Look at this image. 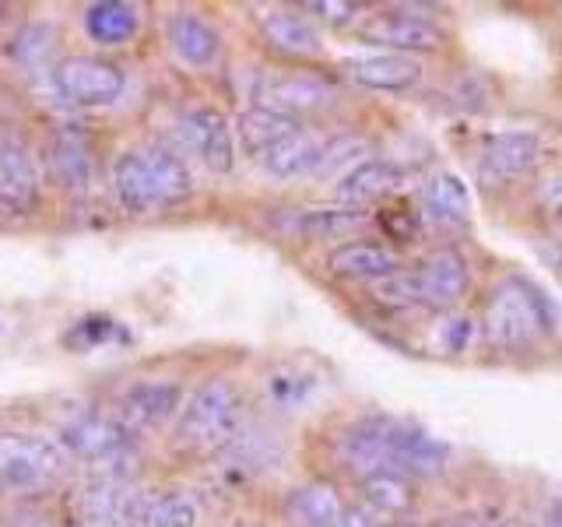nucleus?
<instances>
[{
	"instance_id": "nucleus-23",
	"label": "nucleus",
	"mask_w": 562,
	"mask_h": 527,
	"mask_svg": "<svg viewBox=\"0 0 562 527\" xmlns=\"http://www.w3.org/2000/svg\"><path fill=\"white\" fill-rule=\"evenodd\" d=\"M85 32L99 46H123L137 32V11L120 0H99L85 8Z\"/></svg>"
},
{
	"instance_id": "nucleus-27",
	"label": "nucleus",
	"mask_w": 562,
	"mask_h": 527,
	"mask_svg": "<svg viewBox=\"0 0 562 527\" xmlns=\"http://www.w3.org/2000/svg\"><path fill=\"white\" fill-rule=\"evenodd\" d=\"M426 208L436 222H447V225L464 222L471 211V198H468V187L461 183V176H453V172L432 176L426 187Z\"/></svg>"
},
{
	"instance_id": "nucleus-33",
	"label": "nucleus",
	"mask_w": 562,
	"mask_h": 527,
	"mask_svg": "<svg viewBox=\"0 0 562 527\" xmlns=\"http://www.w3.org/2000/svg\"><path fill=\"white\" fill-rule=\"evenodd\" d=\"M471 334H474V327H471L468 316H457V321H450L443 327V348L447 351H464L468 341H471Z\"/></svg>"
},
{
	"instance_id": "nucleus-2",
	"label": "nucleus",
	"mask_w": 562,
	"mask_h": 527,
	"mask_svg": "<svg viewBox=\"0 0 562 527\" xmlns=\"http://www.w3.org/2000/svg\"><path fill=\"white\" fill-rule=\"evenodd\" d=\"M552 321L549 299L524 278H506L503 285L492 289L485 303V334L503 351L531 348L541 334L552 330Z\"/></svg>"
},
{
	"instance_id": "nucleus-8",
	"label": "nucleus",
	"mask_w": 562,
	"mask_h": 527,
	"mask_svg": "<svg viewBox=\"0 0 562 527\" xmlns=\"http://www.w3.org/2000/svg\"><path fill=\"white\" fill-rule=\"evenodd\" d=\"M53 85L75 105H110L123 96V70L102 57H64L53 67Z\"/></svg>"
},
{
	"instance_id": "nucleus-12",
	"label": "nucleus",
	"mask_w": 562,
	"mask_h": 527,
	"mask_svg": "<svg viewBox=\"0 0 562 527\" xmlns=\"http://www.w3.org/2000/svg\"><path fill=\"white\" fill-rule=\"evenodd\" d=\"M412 274H415L422 306H432V310L457 306L464 299L468 285H471L468 260L457 250H436V254H429L426 260L418 264V268H412Z\"/></svg>"
},
{
	"instance_id": "nucleus-9",
	"label": "nucleus",
	"mask_w": 562,
	"mask_h": 527,
	"mask_svg": "<svg viewBox=\"0 0 562 527\" xmlns=\"http://www.w3.org/2000/svg\"><path fill=\"white\" fill-rule=\"evenodd\" d=\"M40 204V169L22 134L0 131V211L32 215Z\"/></svg>"
},
{
	"instance_id": "nucleus-15",
	"label": "nucleus",
	"mask_w": 562,
	"mask_h": 527,
	"mask_svg": "<svg viewBox=\"0 0 562 527\" xmlns=\"http://www.w3.org/2000/svg\"><path fill=\"white\" fill-rule=\"evenodd\" d=\"M341 75L373 92H408L412 85H418L422 67L401 53H380V57H348Z\"/></svg>"
},
{
	"instance_id": "nucleus-20",
	"label": "nucleus",
	"mask_w": 562,
	"mask_h": 527,
	"mask_svg": "<svg viewBox=\"0 0 562 527\" xmlns=\"http://www.w3.org/2000/svg\"><path fill=\"white\" fill-rule=\"evenodd\" d=\"M257 25L263 40L281 53H292V57H306V53L321 49V35L310 25V18L295 14L292 8H263L257 11Z\"/></svg>"
},
{
	"instance_id": "nucleus-17",
	"label": "nucleus",
	"mask_w": 562,
	"mask_h": 527,
	"mask_svg": "<svg viewBox=\"0 0 562 527\" xmlns=\"http://www.w3.org/2000/svg\"><path fill=\"white\" fill-rule=\"evenodd\" d=\"M404 172L386 162V158H366V162L351 166L341 183H338V198L348 208H362V204H376L383 198H391L394 190H401Z\"/></svg>"
},
{
	"instance_id": "nucleus-31",
	"label": "nucleus",
	"mask_w": 562,
	"mask_h": 527,
	"mask_svg": "<svg viewBox=\"0 0 562 527\" xmlns=\"http://www.w3.org/2000/svg\"><path fill=\"white\" fill-rule=\"evenodd\" d=\"M303 11L316 14L321 22L345 25L359 14V4H348V0H310V4H303Z\"/></svg>"
},
{
	"instance_id": "nucleus-32",
	"label": "nucleus",
	"mask_w": 562,
	"mask_h": 527,
	"mask_svg": "<svg viewBox=\"0 0 562 527\" xmlns=\"http://www.w3.org/2000/svg\"><path fill=\"white\" fill-rule=\"evenodd\" d=\"M338 527H394V524H391V520H383V517H376L369 506H345Z\"/></svg>"
},
{
	"instance_id": "nucleus-28",
	"label": "nucleus",
	"mask_w": 562,
	"mask_h": 527,
	"mask_svg": "<svg viewBox=\"0 0 562 527\" xmlns=\"http://www.w3.org/2000/svg\"><path fill=\"white\" fill-rule=\"evenodd\" d=\"M366 222V211L359 208H313L303 211L295 222V228L303 233L306 239H330V236H341L348 228H359Z\"/></svg>"
},
{
	"instance_id": "nucleus-4",
	"label": "nucleus",
	"mask_w": 562,
	"mask_h": 527,
	"mask_svg": "<svg viewBox=\"0 0 562 527\" xmlns=\"http://www.w3.org/2000/svg\"><path fill=\"white\" fill-rule=\"evenodd\" d=\"M67 471V453L60 444L43 436L4 433L0 436V492L32 496L49 489Z\"/></svg>"
},
{
	"instance_id": "nucleus-36",
	"label": "nucleus",
	"mask_w": 562,
	"mask_h": 527,
	"mask_svg": "<svg viewBox=\"0 0 562 527\" xmlns=\"http://www.w3.org/2000/svg\"><path fill=\"white\" fill-rule=\"evenodd\" d=\"M559 225H562V204H559Z\"/></svg>"
},
{
	"instance_id": "nucleus-37",
	"label": "nucleus",
	"mask_w": 562,
	"mask_h": 527,
	"mask_svg": "<svg viewBox=\"0 0 562 527\" xmlns=\"http://www.w3.org/2000/svg\"><path fill=\"white\" fill-rule=\"evenodd\" d=\"M0 14H4V4H0Z\"/></svg>"
},
{
	"instance_id": "nucleus-13",
	"label": "nucleus",
	"mask_w": 562,
	"mask_h": 527,
	"mask_svg": "<svg viewBox=\"0 0 562 527\" xmlns=\"http://www.w3.org/2000/svg\"><path fill=\"white\" fill-rule=\"evenodd\" d=\"M541 158V141L527 131H509V134H496L485 141V152H482V180L499 187L524 176L535 162Z\"/></svg>"
},
{
	"instance_id": "nucleus-18",
	"label": "nucleus",
	"mask_w": 562,
	"mask_h": 527,
	"mask_svg": "<svg viewBox=\"0 0 562 527\" xmlns=\"http://www.w3.org/2000/svg\"><path fill=\"white\" fill-rule=\"evenodd\" d=\"M359 489H362V506H369L383 520L408 517L415 506L412 474H404L397 468H383V471L366 474V479H359Z\"/></svg>"
},
{
	"instance_id": "nucleus-16",
	"label": "nucleus",
	"mask_w": 562,
	"mask_h": 527,
	"mask_svg": "<svg viewBox=\"0 0 562 527\" xmlns=\"http://www.w3.org/2000/svg\"><path fill=\"white\" fill-rule=\"evenodd\" d=\"M166 35H169V46H172L176 57H180L183 64H190V67H211L218 60V53H222L218 29L211 25L207 18L193 14V11L172 14L169 25H166Z\"/></svg>"
},
{
	"instance_id": "nucleus-25",
	"label": "nucleus",
	"mask_w": 562,
	"mask_h": 527,
	"mask_svg": "<svg viewBox=\"0 0 562 527\" xmlns=\"http://www.w3.org/2000/svg\"><path fill=\"white\" fill-rule=\"evenodd\" d=\"M341 509H345L341 496L324 482L303 485L289 496V514L303 527H338Z\"/></svg>"
},
{
	"instance_id": "nucleus-35",
	"label": "nucleus",
	"mask_w": 562,
	"mask_h": 527,
	"mask_svg": "<svg viewBox=\"0 0 562 527\" xmlns=\"http://www.w3.org/2000/svg\"><path fill=\"white\" fill-rule=\"evenodd\" d=\"M549 527H562V514H559V517H552V520H549Z\"/></svg>"
},
{
	"instance_id": "nucleus-24",
	"label": "nucleus",
	"mask_w": 562,
	"mask_h": 527,
	"mask_svg": "<svg viewBox=\"0 0 562 527\" xmlns=\"http://www.w3.org/2000/svg\"><path fill=\"white\" fill-rule=\"evenodd\" d=\"M321 141L310 137L306 131H295L292 137H285L281 145H274L268 155H260V162L268 172L281 176V180H289V176H306V172H316L321 166Z\"/></svg>"
},
{
	"instance_id": "nucleus-7",
	"label": "nucleus",
	"mask_w": 562,
	"mask_h": 527,
	"mask_svg": "<svg viewBox=\"0 0 562 527\" xmlns=\"http://www.w3.org/2000/svg\"><path fill=\"white\" fill-rule=\"evenodd\" d=\"M60 447L88 464L110 468V482H116L113 464H131V433L116 415H78L64 426Z\"/></svg>"
},
{
	"instance_id": "nucleus-10",
	"label": "nucleus",
	"mask_w": 562,
	"mask_h": 527,
	"mask_svg": "<svg viewBox=\"0 0 562 527\" xmlns=\"http://www.w3.org/2000/svg\"><path fill=\"white\" fill-rule=\"evenodd\" d=\"M359 40L369 46H383L394 53H415V49H439L447 43V32L439 29L432 18H422L412 11H383L373 14L359 29Z\"/></svg>"
},
{
	"instance_id": "nucleus-30",
	"label": "nucleus",
	"mask_w": 562,
	"mask_h": 527,
	"mask_svg": "<svg viewBox=\"0 0 562 527\" xmlns=\"http://www.w3.org/2000/svg\"><path fill=\"white\" fill-rule=\"evenodd\" d=\"M380 225L391 233L394 239L401 243H412L418 236V215L408 208V204H391V208H383L380 211Z\"/></svg>"
},
{
	"instance_id": "nucleus-1",
	"label": "nucleus",
	"mask_w": 562,
	"mask_h": 527,
	"mask_svg": "<svg viewBox=\"0 0 562 527\" xmlns=\"http://www.w3.org/2000/svg\"><path fill=\"white\" fill-rule=\"evenodd\" d=\"M113 190L131 215H155V211L187 201L193 193V180L180 155L162 145H145L116 158Z\"/></svg>"
},
{
	"instance_id": "nucleus-29",
	"label": "nucleus",
	"mask_w": 562,
	"mask_h": 527,
	"mask_svg": "<svg viewBox=\"0 0 562 527\" xmlns=\"http://www.w3.org/2000/svg\"><path fill=\"white\" fill-rule=\"evenodd\" d=\"M373 295L380 299V303H386V306H401V310L422 306L418 285H415V274H412V271H397V274H391V278L376 281Z\"/></svg>"
},
{
	"instance_id": "nucleus-3",
	"label": "nucleus",
	"mask_w": 562,
	"mask_h": 527,
	"mask_svg": "<svg viewBox=\"0 0 562 527\" xmlns=\"http://www.w3.org/2000/svg\"><path fill=\"white\" fill-rule=\"evenodd\" d=\"M243 418V397L228 380H207L190 397L180 422H176V444L187 450H215L236 436Z\"/></svg>"
},
{
	"instance_id": "nucleus-19",
	"label": "nucleus",
	"mask_w": 562,
	"mask_h": 527,
	"mask_svg": "<svg viewBox=\"0 0 562 527\" xmlns=\"http://www.w3.org/2000/svg\"><path fill=\"white\" fill-rule=\"evenodd\" d=\"M327 264L338 278L351 281H383L401 271L397 254L380 243H345L327 257Z\"/></svg>"
},
{
	"instance_id": "nucleus-26",
	"label": "nucleus",
	"mask_w": 562,
	"mask_h": 527,
	"mask_svg": "<svg viewBox=\"0 0 562 527\" xmlns=\"http://www.w3.org/2000/svg\"><path fill=\"white\" fill-rule=\"evenodd\" d=\"M46 162H49L53 180H57L60 187H70V190L85 187L88 176H92V158H88V148L81 145L78 137H70V134L49 137Z\"/></svg>"
},
{
	"instance_id": "nucleus-22",
	"label": "nucleus",
	"mask_w": 562,
	"mask_h": 527,
	"mask_svg": "<svg viewBox=\"0 0 562 527\" xmlns=\"http://www.w3.org/2000/svg\"><path fill=\"white\" fill-rule=\"evenodd\" d=\"M295 131H303L299 120H292L285 113H274V110H263V105H254V110H246L239 116V141L254 158L268 155L274 145H281V141L292 137Z\"/></svg>"
},
{
	"instance_id": "nucleus-6",
	"label": "nucleus",
	"mask_w": 562,
	"mask_h": 527,
	"mask_svg": "<svg viewBox=\"0 0 562 527\" xmlns=\"http://www.w3.org/2000/svg\"><path fill=\"white\" fill-rule=\"evenodd\" d=\"M254 99L263 110L299 116V113H324L338 105L341 92L338 85L324 75H310V70H281V75H263L254 85Z\"/></svg>"
},
{
	"instance_id": "nucleus-14",
	"label": "nucleus",
	"mask_w": 562,
	"mask_h": 527,
	"mask_svg": "<svg viewBox=\"0 0 562 527\" xmlns=\"http://www.w3.org/2000/svg\"><path fill=\"white\" fill-rule=\"evenodd\" d=\"M176 408H180V386L166 380H145V383H134L131 391L120 397L116 418L134 436V433L162 426Z\"/></svg>"
},
{
	"instance_id": "nucleus-21",
	"label": "nucleus",
	"mask_w": 562,
	"mask_h": 527,
	"mask_svg": "<svg viewBox=\"0 0 562 527\" xmlns=\"http://www.w3.org/2000/svg\"><path fill=\"white\" fill-rule=\"evenodd\" d=\"M201 509L183 492H137L131 527H198Z\"/></svg>"
},
{
	"instance_id": "nucleus-5",
	"label": "nucleus",
	"mask_w": 562,
	"mask_h": 527,
	"mask_svg": "<svg viewBox=\"0 0 562 527\" xmlns=\"http://www.w3.org/2000/svg\"><path fill=\"white\" fill-rule=\"evenodd\" d=\"M380 450L386 457V468H397L404 474H439L450 461V447L443 439L429 436L415 422L401 418H369Z\"/></svg>"
},
{
	"instance_id": "nucleus-34",
	"label": "nucleus",
	"mask_w": 562,
	"mask_h": 527,
	"mask_svg": "<svg viewBox=\"0 0 562 527\" xmlns=\"http://www.w3.org/2000/svg\"><path fill=\"white\" fill-rule=\"evenodd\" d=\"M439 527H485V520H447V524H439Z\"/></svg>"
},
{
	"instance_id": "nucleus-11",
	"label": "nucleus",
	"mask_w": 562,
	"mask_h": 527,
	"mask_svg": "<svg viewBox=\"0 0 562 527\" xmlns=\"http://www.w3.org/2000/svg\"><path fill=\"white\" fill-rule=\"evenodd\" d=\"M180 131L187 137L190 152L201 158V162L211 172H233L236 166V141H233V127H228L225 113L211 110V105H193V110L183 113Z\"/></svg>"
}]
</instances>
